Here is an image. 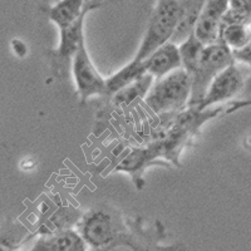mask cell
Returning a JSON list of instances; mask_svg holds the SVG:
<instances>
[{"label": "cell", "mask_w": 251, "mask_h": 251, "mask_svg": "<svg viewBox=\"0 0 251 251\" xmlns=\"http://www.w3.org/2000/svg\"><path fill=\"white\" fill-rule=\"evenodd\" d=\"M128 227V217L108 205L91 208L77 224V231L91 250L111 245Z\"/></svg>", "instance_id": "6da1fadb"}, {"label": "cell", "mask_w": 251, "mask_h": 251, "mask_svg": "<svg viewBox=\"0 0 251 251\" xmlns=\"http://www.w3.org/2000/svg\"><path fill=\"white\" fill-rule=\"evenodd\" d=\"M192 93V75L183 68L177 69L160 79L146 96L145 102L157 114L182 112L188 107Z\"/></svg>", "instance_id": "7a4b0ae2"}, {"label": "cell", "mask_w": 251, "mask_h": 251, "mask_svg": "<svg viewBox=\"0 0 251 251\" xmlns=\"http://www.w3.org/2000/svg\"><path fill=\"white\" fill-rule=\"evenodd\" d=\"M166 227L160 220L145 223L142 216L128 217V227L111 245L97 251H182V245H163ZM96 251V250H94Z\"/></svg>", "instance_id": "3957f363"}, {"label": "cell", "mask_w": 251, "mask_h": 251, "mask_svg": "<svg viewBox=\"0 0 251 251\" xmlns=\"http://www.w3.org/2000/svg\"><path fill=\"white\" fill-rule=\"evenodd\" d=\"M181 0H158L134 59L145 60L156 49L171 42L180 20Z\"/></svg>", "instance_id": "277c9868"}, {"label": "cell", "mask_w": 251, "mask_h": 251, "mask_svg": "<svg viewBox=\"0 0 251 251\" xmlns=\"http://www.w3.org/2000/svg\"><path fill=\"white\" fill-rule=\"evenodd\" d=\"M234 62L232 50L226 44L219 42L206 46L200 64L192 75V93L188 107L200 106L212 80Z\"/></svg>", "instance_id": "5b68a950"}, {"label": "cell", "mask_w": 251, "mask_h": 251, "mask_svg": "<svg viewBox=\"0 0 251 251\" xmlns=\"http://www.w3.org/2000/svg\"><path fill=\"white\" fill-rule=\"evenodd\" d=\"M72 71L82 104L93 96H106V78L102 77L92 62L86 46V39L80 43L72 59Z\"/></svg>", "instance_id": "8992f818"}, {"label": "cell", "mask_w": 251, "mask_h": 251, "mask_svg": "<svg viewBox=\"0 0 251 251\" xmlns=\"http://www.w3.org/2000/svg\"><path fill=\"white\" fill-rule=\"evenodd\" d=\"M246 78L248 75H245L243 69L240 68L239 63L234 62L212 80L205 98L196 108L200 111H206L220 103L228 102L236 96H241L245 87Z\"/></svg>", "instance_id": "52a82bcc"}, {"label": "cell", "mask_w": 251, "mask_h": 251, "mask_svg": "<svg viewBox=\"0 0 251 251\" xmlns=\"http://www.w3.org/2000/svg\"><path fill=\"white\" fill-rule=\"evenodd\" d=\"M230 8V0H206L200 18L195 26V35L203 46L220 42L223 19Z\"/></svg>", "instance_id": "ba28073f"}, {"label": "cell", "mask_w": 251, "mask_h": 251, "mask_svg": "<svg viewBox=\"0 0 251 251\" xmlns=\"http://www.w3.org/2000/svg\"><path fill=\"white\" fill-rule=\"evenodd\" d=\"M118 0H106V1H100V0H91L87 5L86 10L83 14L75 20V23L69 25L68 28L60 29L59 44L55 50V55L60 59L72 60L75 57V51L79 48L80 43L86 39L84 37V20H86L87 14L91 13L92 10L98 8H102L104 5H108L112 3H117Z\"/></svg>", "instance_id": "9c48e42d"}, {"label": "cell", "mask_w": 251, "mask_h": 251, "mask_svg": "<svg viewBox=\"0 0 251 251\" xmlns=\"http://www.w3.org/2000/svg\"><path fill=\"white\" fill-rule=\"evenodd\" d=\"M160 158L161 153L154 142L150 143V145L145 146V147H134L118 163V166L114 169V171L128 174L132 177V180H133L134 186L138 190H141L145 186V180H143L142 177L145 170L149 166L157 162Z\"/></svg>", "instance_id": "30bf717a"}, {"label": "cell", "mask_w": 251, "mask_h": 251, "mask_svg": "<svg viewBox=\"0 0 251 251\" xmlns=\"http://www.w3.org/2000/svg\"><path fill=\"white\" fill-rule=\"evenodd\" d=\"M89 246L77 228H62L49 232L37 240L29 251H89Z\"/></svg>", "instance_id": "8fae6325"}, {"label": "cell", "mask_w": 251, "mask_h": 251, "mask_svg": "<svg viewBox=\"0 0 251 251\" xmlns=\"http://www.w3.org/2000/svg\"><path fill=\"white\" fill-rule=\"evenodd\" d=\"M145 63L147 73L154 79H160L172 72L182 68L180 49L174 42H169L156 49L149 58H146Z\"/></svg>", "instance_id": "7c38bea8"}, {"label": "cell", "mask_w": 251, "mask_h": 251, "mask_svg": "<svg viewBox=\"0 0 251 251\" xmlns=\"http://www.w3.org/2000/svg\"><path fill=\"white\" fill-rule=\"evenodd\" d=\"M91 0H58L57 3L43 9L44 14L58 29L68 28L83 14Z\"/></svg>", "instance_id": "4fadbf2b"}, {"label": "cell", "mask_w": 251, "mask_h": 251, "mask_svg": "<svg viewBox=\"0 0 251 251\" xmlns=\"http://www.w3.org/2000/svg\"><path fill=\"white\" fill-rule=\"evenodd\" d=\"M146 75H149V73H147V67H146L145 60H137L133 58L125 67H122L116 73L106 78L107 96L113 97L117 92L122 91L126 87L131 86L132 83L137 82L138 79L145 77Z\"/></svg>", "instance_id": "5bb4252c"}, {"label": "cell", "mask_w": 251, "mask_h": 251, "mask_svg": "<svg viewBox=\"0 0 251 251\" xmlns=\"http://www.w3.org/2000/svg\"><path fill=\"white\" fill-rule=\"evenodd\" d=\"M206 4V0H181L180 20L171 42L181 44L188 35L194 33L197 20Z\"/></svg>", "instance_id": "9a60e30c"}, {"label": "cell", "mask_w": 251, "mask_h": 251, "mask_svg": "<svg viewBox=\"0 0 251 251\" xmlns=\"http://www.w3.org/2000/svg\"><path fill=\"white\" fill-rule=\"evenodd\" d=\"M154 83V78L150 75H146L137 82L132 83L131 86L126 87L122 91L117 92L113 96V103L118 107L131 106L132 103L136 100L143 98L145 100L146 96L149 94L150 89L152 88Z\"/></svg>", "instance_id": "2e32d148"}, {"label": "cell", "mask_w": 251, "mask_h": 251, "mask_svg": "<svg viewBox=\"0 0 251 251\" xmlns=\"http://www.w3.org/2000/svg\"><path fill=\"white\" fill-rule=\"evenodd\" d=\"M205 47L206 46H203L200 40L197 39L195 33H191L182 43L178 44L181 59H182V68L187 71L191 75H194L199 64H200Z\"/></svg>", "instance_id": "e0dca14e"}, {"label": "cell", "mask_w": 251, "mask_h": 251, "mask_svg": "<svg viewBox=\"0 0 251 251\" xmlns=\"http://www.w3.org/2000/svg\"><path fill=\"white\" fill-rule=\"evenodd\" d=\"M251 34V24H234V25L221 26L220 42L228 47L231 50H239L246 46Z\"/></svg>", "instance_id": "ac0fdd59"}, {"label": "cell", "mask_w": 251, "mask_h": 251, "mask_svg": "<svg viewBox=\"0 0 251 251\" xmlns=\"http://www.w3.org/2000/svg\"><path fill=\"white\" fill-rule=\"evenodd\" d=\"M232 55H234L235 62L251 69V34L246 46L239 50H232Z\"/></svg>", "instance_id": "d6986e66"}, {"label": "cell", "mask_w": 251, "mask_h": 251, "mask_svg": "<svg viewBox=\"0 0 251 251\" xmlns=\"http://www.w3.org/2000/svg\"><path fill=\"white\" fill-rule=\"evenodd\" d=\"M230 9L244 15L251 22V0H230Z\"/></svg>", "instance_id": "ffe728a7"}, {"label": "cell", "mask_w": 251, "mask_h": 251, "mask_svg": "<svg viewBox=\"0 0 251 251\" xmlns=\"http://www.w3.org/2000/svg\"><path fill=\"white\" fill-rule=\"evenodd\" d=\"M248 107H251V100H231V102L227 103V107L225 108V114L235 113V112L240 111V109L248 108Z\"/></svg>", "instance_id": "44dd1931"}, {"label": "cell", "mask_w": 251, "mask_h": 251, "mask_svg": "<svg viewBox=\"0 0 251 251\" xmlns=\"http://www.w3.org/2000/svg\"><path fill=\"white\" fill-rule=\"evenodd\" d=\"M12 48L13 50H14L15 54L20 58L25 57L26 53H28V47H26V44L24 43L23 40H20V39L12 40Z\"/></svg>", "instance_id": "7402d4cb"}, {"label": "cell", "mask_w": 251, "mask_h": 251, "mask_svg": "<svg viewBox=\"0 0 251 251\" xmlns=\"http://www.w3.org/2000/svg\"><path fill=\"white\" fill-rule=\"evenodd\" d=\"M241 98L239 100H251V73L248 75L246 78V83H245V87H244V91L240 96Z\"/></svg>", "instance_id": "603a6c76"}, {"label": "cell", "mask_w": 251, "mask_h": 251, "mask_svg": "<svg viewBox=\"0 0 251 251\" xmlns=\"http://www.w3.org/2000/svg\"><path fill=\"white\" fill-rule=\"evenodd\" d=\"M89 251H94V250H89Z\"/></svg>", "instance_id": "cb8c5ba5"}]
</instances>
